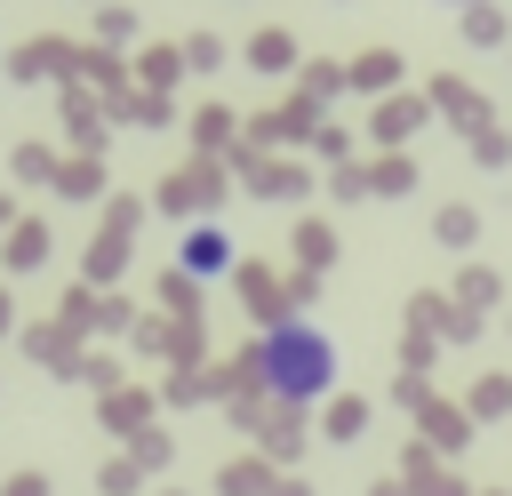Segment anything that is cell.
I'll use <instances>...</instances> for the list:
<instances>
[{"mask_svg":"<svg viewBox=\"0 0 512 496\" xmlns=\"http://www.w3.org/2000/svg\"><path fill=\"white\" fill-rule=\"evenodd\" d=\"M184 264H192V272H224V264H232V248H224V232H216V224H200V232L184 240Z\"/></svg>","mask_w":512,"mask_h":496,"instance_id":"cell-2","label":"cell"},{"mask_svg":"<svg viewBox=\"0 0 512 496\" xmlns=\"http://www.w3.org/2000/svg\"><path fill=\"white\" fill-rule=\"evenodd\" d=\"M248 376H264V392H280V400H320L336 384V344L320 328H304V320H280L248 352Z\"/></svg>","mask_w":512,"mask_h":496,"instance_id":"cell-1","label":"cell"},{"mask_svg":"<svg viewBox=\"0 0 512 496\" xmlns=\"http://www.w3.org/2000/svg\"><path fill=\"white\" fill-rule=\"evenodd\" d=\"M8 496H40V480H16V488H8Z\"/></svg>","mask_w":512,"mask_h":496,"instance_id":"cell-5","label":"cell"},{"mask_svg":"<svg viewBox=\"0 0 512 496\" xmlns=\"http://www.w3.org/2000/svg\"><path fill=\"white\" fill-rule=\"evenodd\" d=\"M0 328H8V296H0Z\"/></svg>","mask_w":512,"mask_h":496,"instance_id":"cell-6","label":"cell"},{"mask_svg":"<svg viewBox=\"0 0 512 496\" xmlns=\"http://www.w3.org/2000/svg\"><path fill=\"white\" fill-rule=\"evenodd\" d=\"M296 248H304V264H328V248H336V240H328L320 224H304V240H296Z\"/></svg>","mask_w":512,"mask_h":496,"instance_id":"cell-3","label":"cell"},{"mask_svg":"<svg viewBox=\"0 0 512 496\" xmlns=\"http://www.w3.org/2000/svg\"><path fill=\"white\" fill-rule=\"evenodd\" d=\"M8 264H40V232H32V224L16 232V248H8Z\"/></svg>","mask_w":512,"mask_h":496,"instance_id":"cell-4","label":"cell"}]
</instances>
